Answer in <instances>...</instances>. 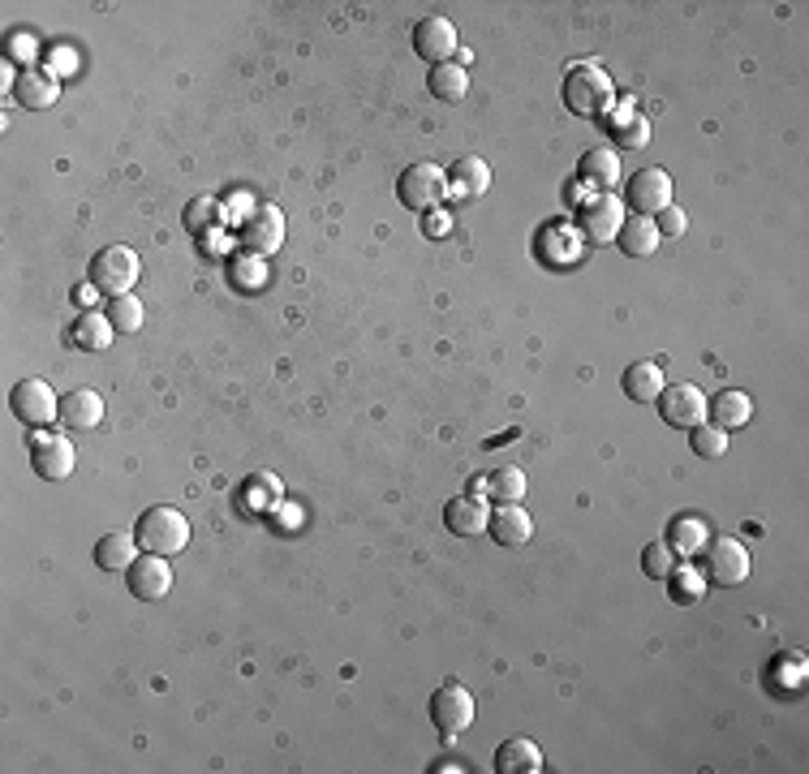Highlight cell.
<instances>
[{
	"label": "cell",
	"mask_w": 809,
	"mask_h": 774,
	"mask_svg": "<svg viewBox=\"0 0 809 774\" xmlns=\"http://www.w3.org/2000/svg\"><path fill=\"white\" fill-rule=\"evenodd\" d=\"M615 103V87L608 78V69L594 61L569 64L564 73V108L578 112V117H603Z\"/></svg>",
	"instance_id": "cell-1"
},
{
	"label": "cell",
	"mask_w": 809,
	"mask_h": 774,
	"mask_svg": "<svg viewBox=\"0 0 809 774\" xmlns=\"http://www.w3.org/2000/svg\"><path fill=\"white\" fill-rule=\"evenodd\" d=\"M431 723H435V732H444V736H461L470 723H474V693L465 688V684H440L435 693H431Z\"/></svg>",
	"instance_id": "cell-6"
},
{
	"label": "cell",
	"mask_w": 809,
	"mask_h": 774,
	"mask_svg": "<svg viewBox=\"0 0 809 774\" xmlns=\"http://www.w3.org/2000/svg\"><path fill=\"white\" fill-rule=\"evenodd\" d=\"M228 280L241 292H259L267 285V262L259 255H237L228 262Z\"/></svg>",
	"instance_id": "cell-33"
},
{
	"label": "cell",
	"mask_w": 809,
	"mask_h": 774,
	"mask_svg": "<svg viewBox=\"0 0 809 774\" xmlns=\"http://www.w3.org/2000/svg\"><path fill=\"white\" fill-rule=\"evenodd\" d=\"M422 228H426V237H448V232H453V216H448L444 207H431L426 220H422Z\"/></svg>",
	"instance_id": "cell-40"
},
{
	"label": "cell",
	"mask_w": 809,
	"mask_h": 774,
	"mask_svg": "<svg viewBox=\"0 0 809 774\" xmlns=\"http://www.w3.org/2000/svg\"><path fill=\"white\" fill-rule=\"evenodd\" d=\"M138 538H130V534H103L96 543V564L103 568V573H126L134 559H138Z\"/></svg>",
	"instance_id": "cell-29"
},
{
	"label": "cell",
	"mask_w": 809,
	"mask_h": 774,
	"mask_svg": "<svg viewBox=\"0 0 809 774\" xmlns=\"http://www.w3.org/2000/svg\"><path fill=\"white\" fill-rule=\"evenodd\" d=\"M629 207L638 216H659L663 207H672V177L663 168H642L633 181H629Z\"/></svg>",
	"instance_id": "cell-13"
},
{
	"label": "cell",
	"mask_w": 809,
	"mask_h": 774,
	"mask_svg": "<svg viewBox=\"0 0 809 774\" xmlns=\"http://www.w3.org/2000/svg\"><path fill=\"white\" fill-rule=\"evenodd\" d=\"M426 87H431V96L444 99V103H461V99L470 96V69L456 61L435 64L431 78H426Z\"/></svg>",
	"instance_id": "cell-30"
},
{
	"label": "cell",
	"mask_w": 809,
	"mask_h": 774,
	"mask_svg": "<svg viewBox=\"0 0 809 774\" xmlns=\"http://www.w3.org/2000/svg\"><path fill=\"white\" fill-rule=\"evenodd\" d=\"M126 580H130L134 598H142V603H160L164 594L172 589V568H168V559H164V555L142 550L130 568H126Z\"/></svg>",
	"instance_id": "cell-12"
},
{
	"label": "cell",
	"mask_w": 809,
	"mask_h": 774,
	"mask_svg": "<svg viewBox=\"0 0 809 774\" xmlns=\"http://www.w3.org/2000/svg\"><path fill=\"white\" fill-rule=\"evenodd\" d=\"M608 129H612V138H615V147H620V151H642V147L650 142L647 112H638L633 103H624L612 121H608Z\"/></svg>",
	"instance_id": "cell-25"
},
{
	"label": "cell",
	"mask_w": 809,
	"mask_h": 774,
	"mask_svg": "<svg viewBox=\"0 0 809 774\" xmlns=\"http://www.w3.org/2000/svg\"><path fill=\"white\" fill-rule=\"evenodd\" d=\"M642 568H647V577L663 580L672 568H677V550L668 547V543H650V547L642 550Z\"/></svg>",
	"instance_id": "cell-37"
},
{
	"label": "cell",
	"mask_w": 809,
	"mask_h": 774,
	"mask_svg": "<svg viewBox=\"0 0 809 774\" xmlns=\"http://www.w3.org/2000/svg\"><path fill=\"white\" fill-rule=\"evenodd\" d=\"M689 448H693V456L714 460V456H723V452H728V430H719V426H711V421H702V426H693V430H689Z\"/></svg>",
	"instance_id": "cell-35"
},
{
	"label": "cell",
	"mask_w": 809,
	"mask_h": 774,
	"mask_svg": "<svg viewBox=\"0 0 809 774\" xmlns=\"http://www.w3.org/2000/svg\"><path fill=\"white\" fill-rule=\"evenodd\" d=\"M491 190V168L479 156H461V160L448 168V194L456 198H483Z\"/></svg>",
	"instance_id": "cell-22"
},
{
	"label": "cell",
	"mask_w": 809,
	"mask_h": 774,
	"mask_svg": "<svg viewBox=\"0 0 809 774\" xmlns=\"http://www.w3.org/2000/svg\"><path fill=\"white\" fill-rule=\"evenodd\" d=\"M448 194V172L440 163H410L396 181V198L410 207V211H431L440 207Z\"/></svg>",
	"instance_id": "cell-5"
},
{
	"label": "cell",
	"mask_w": 809,
	"mask_h": 774,
	"mask_svg": "<svg viewBox=\"0 0 809 774\" xmlns=\"http://www.w3.org/2000/svg\"><path fill=\"white\" fill-rule=\"evenodd\" d=\"M297 520H302V513H297V508H289V513H285V525H280V529H297Z\"/></svg>",
	"instance_id": "cell-41"
},
{
	"label": "cell",
	"mask_w": 809,
	"mask_h": 774,
	"mask_svg": "<svg viewBox=\"0 0 809 774\" xmlns=\"http://www.w3.org/2000/svg\"><path fill=\"white\" fill-rule=\"evenodd\" d=\"M61 421L73 426V430H91L103 421V400H99V391L91 387H69L66 396H61Z\"/></svg>",
	"instance_id": "cell-20"
},
{
	"label": "cell",
	"mask_w": 809,
	"mask_h": 774,
	"mask_svg": "<svg viewBox=\"0 0 809 774\" xmlns=\"http://www.w3.org/2000/svg\"><path fill=\"white\" fill-rule=\"evenodd\" d=\"M486 534L500 543V547H525L534 538V520L521 504H500L491 520H486Z\"/></svg>",
	"instance_id": "cell-15"
},
{
	"label": "cell",
	"mask_w": 809,
	"mask_h": 774,
	"mask_svg": "<svg viewBox=\"0 0 809 774\" xmlns=\"http://www.w3.org/2000/svg\"><path fill=\"white\" fill-rule=\"evenodd\" d=\"M663 580H668V589H672V594H668L672 603L693 607V603H702V598H707V577H702L698 568H689V564H677V568H672Z\"/></svg>",
	"instance_id": "cell-31"
},
{
	"label": "cell",
	"mask_w": 809,
	"mask_h": 774,
	"mask_svg": "<svg viewBox=\"0 0 809 774\" xmlns=\"http://www.w3.org/2000/svg\"><path fill=\"white\" fill-rule=\"evenodd\" d=\"M486 520H491V513H486L483 495H456V499H448V508H444V525L453 529L456 538L483 534Z\"/></svg>",
	"instance_id": "cell-16"
},
{
	"label": "cell",
	"mask_w": 809,
	"mask_h": 774,
	"mask_svg": "<svg viewBox=\"0 0 809 774\" xmlns=\"http://www.w3.org/2000/svg\"><path fill=\"white\" fill-rule=\"evenodd\" d=\"M654 228H659V237H680V232L689 228V216L672 202V207H663V211L654 216Z\"/></svg>",
	"instance_id": "cell-38"
},
{
	"label": "cell",
	"mask_w": 809,
	"mask_h": 774,
	"mask_svg": "<svg viewBox=\"0 0 809 774\" xmlns=\"http://www.w3.org/2000/svg\"><path fill=\"white\" fill-rule=\"evenodd\" d=\"M711 543V525L702 516H677L668 525V547L677 550V559H693L702 555V547Z\"/></svg>",
	"instance_id": "cell-24"
},
{
	"label": "cell",
	"mask_w": 809,
	"mask_h": 774,
	"mask_svg": "<svg viewBox=\"0 0 809 774\" xmlns=\"http://www.w3.org/2000/svg\"><path fill=\"white\" fill-rule=\"evenodd\" d=\"M707 555V580L714 585H723V589H737L749 580V568H753V559H749V547H744L741 538H728V534H719L711 543L702 547Z\"/></svg>",
	"instance_id": "cell-4"
},
{
	"label": "cell",
	"mask_w": 809,
	"mask_h": 774,
	"mask_svg": "<svg viewBox=\"0 0 809 774\" xmlns=\"http://www.w3.org/2000/svg\"><path fill=\"white\" fill-rule=\"evenodd\" d=\"M31 465L43 483H66L78 465V452L66 435H34L31 439Z\"/></svg>",
	"instance_id": "cell-10"
},
{
	"label": "cell",
	"mask_w": 809,
	"mask_h": 774,
	"mask_svg": "<svg viewBox=\"0 0 809 774\" xmlns=\"http://www.w3.org/2000/svg\"><path fill=\"white\" fill-rule=\"evenodd\" d=\"M13 99H18L22 108H52V103L61 99V78H52V73H43V69H22V73L13 78Z\"/></svg>",
	"instance_id": "cell-19"
},
{
	"label": "cell",
	"mask_w": 809,
	"mask_h": 774,
	"mask_svg": "<svg viewBox=\"0 0 809 774\" xmlns=\"http://www.w3.org/2000/svg\"><path fill=\"white\" fill-rule=\"evenodd\" d=\"M112 336H117V327L108 322V315H99V310H82L78 319L69 322V345L82 349V354H103L112 345Z\"/></svg>",
	"instance_id": "cell-17"
},
{
	"label": "cell",
	"mask_w": 809,
	"mask_h": 774,
	"mask_svg": "<svg viewBox=\"0 0 809 774\" xmlns=\"http://www.w3.org/2000/svg\"><path fill=\"white\" fill-rule=\"evenodd\" d=\"M707 414L714 418L711 426H719V430H741L753 418V400L737 387H723L714 400H707Z\"/></svg>",
	"instance_id": "cell-21"
},
{
	"label": "cell",
	"mask_w": 809,
	"mask_h": 774,
	"mask_svg": "<svg viewBox=\"0 0 809 774\" xmlns=\"http://www.w3.org/2000/svg\"><path fill=\"white\" fill-rule=\"evenodd\" d=\"M9 57H13V61H34V57H39V48H34V34H27V31L9 34Z\"/></svg>",
	"instance_id": "cell-39"
},
{
	"label": "cell",
	"mask_w": 809,
	"mask_h": 774,
	"mask_svg": "<svg viewBox=\"0 0 809 774\" xmlns=\"http://www.w3.org/2000/svg\"><path fill=\"white\" fill-rule=\"evenodd\" d=\"M237 241H241V250L246 255H276L280 246H285V216H280V207H255L246 220H241V228H237Z\"/></svg>",
	"instance_id": "cell-8"
},
{
	"label": "cell",
	"mask_w": 809,
	"mask_h": 774,
	"mask_svg": "<svg viewBox=\"0 0 809 774\" xmlns=\"http://www.w3.org/2000/svg\"><path fill=\"white\" fill-rule=\"evenodd\" d=\"M624 396L629 400H638V405H650V400H659V391H663V370H659V361H633L629 370H624Z\"/></svg>",
	"instance_id": "cell-28"
},
{
	"label": "cell",
	"mask_w": 809,
	"mask_h": 774,
	"mask_svg": "<svg viewBox=\"0 0 809 774\" xmlns=\"http://www.w3.org/2000/svg\"><path fill=\"white\" fill-rule=\"evenodd\" d=\"M108 322L117 327V331H126V336H134L138 327H142V319H147V310H142V301L134 297V292H126V297H108Z\"/></svg>",
	"instance_id": "cell-34"
},
{
	"label": "cell",
	"mask_w": 809,
	"mask_h": 774,
	"mask_svg": "<svg viewBox=\"0 0 809 774\" xmlns=\"http://www.w3.org/2000/svg\"><path fill=\"white\" fill-rule=\"evenodd\" d=\"M456 48H461V39H456V27L448 18H440V13H431V18H422L418 27H414V52H418L422 61L431 64H448L456 57Z\"/></svg>",
	"instance_id": "cell-11"
},
{
	"label": "cell",
	"mask_w": 809,
	"mask_h": 774,
	"mask_svg": "<svg viewBox=\"0 0 809 774\" xmlns=\"http://www.w3.org/2000/svg\"><path fill=\"white\" fill-rule=\"evenodd\" d=\"M578 172H582L585 186L612 194V186L620 181V156H615L612 147H594V151H585V156H582Z\"/></svg>",
	"instance_id": "cell-26"
},
{
	"label": "cell",
	"mask_w": 809,
	"mask_h": 774,
	"mask_svg": "<svg viewBox=\"0 0 809 774\" xmlns=\"http://www.w3.org/2000/svg\"><path fill=\"white\" fill-rule=\"evenodd\" d=\"M138 276H142V258L130 246H108V250H99L91 258V285L103 297H126V292H134Z\"/></svg>",
	"instance_id": "cell-3"
},
{
	"label": "cell",
	"mask_w": 809,
	"mask_h": 774,
	"mask_svg": "<svg viewBox=\"0 0 809 774\" xmlns=\"http://www.w3.org/2000/svg\"><path fill=\"white\" fill-rule=\"evenodd\" d=\"M578 225H582L585 241L608 246L615 232H620V225H624V207H620V198H615V194H599L594 202H585L582 207Z\"/></svg>",
	"instance_id": "cell-14"
},
{
	"label": "cell",
	"mask_w": 809,
	"mask_h": 774,
	"mask_svg": "<svg viewBox=\"0 0 809 774\" xmlns=\"http://www.w3.org/2000/svg\"><path fill=\"white\" fill-rule=\"evenodd\" d=\"M495 771L500 774H539L543 771V748L534 741L513 736V741H504L495 748Z\"/></svg>",
	"instance_id": "cell-23"
},
{
	"label": "cell",
	"mask_w": 809,
	"mask_h": 774,
	"mask_svg": "<svg viewBox=\"0 0 809 774\" xmlns=\"http://www.w3.org/2000/svg\"><path fill=\"white\" fill-rule=\"evenodd\" d=\"M134 538H138V547L142 550L168 559V555L186 550V543H190V520H186V513H177V508H168V504H156V508H147V513L138 516Z\"/></svg>",
	"instance_id": "cell-2"
},
{
	"label": "cell",
	"mask_w": 809,
	"mask_h": 774,
	"mask_svg": "<svg viewBox=\"0 0 809 774\" xmlns=\"http://www.w3.org/2000/svg\"><path fill=\"white\" fill-rule=\"evenodd\" d=\"M483 495L500 499V504H521V495H525V474H521L517 465H504V469L486 474Z\"/></svg>",
	"instance_id": "cell-32"
},
{
	"label": "cell",
	"mask_w": 809,
	"mask_h": 774,
	"mask_svg": "<svg viewBox=\"0 0 809 774\" xmlns=\"http://www.w3.org/2000/svg\"><path fill=\"white\" fill-rule=\"evenodd\" d=\"M220 207H216V198H195L190 207H186V228L198 232V237H207L211 228L220 225V216H216Z\"/></svg>",
	"instance_id": "cell-36"
},
{
	"label": "cell",
	"mask_w": 809,
	"mask_h": 774,
	"mask_svg": "<svg viewBox=\"0 0 809 774\" xmlns=\"http://www.w3.org/2000/svg\"><path fill=\"white\" fill-rule=\"evenodd\" d=\"M237 499H241V508L250 516H267L285 504V486H280L276 474H250L241 483V490H237Z\"/></svg>",
	"instance_id": "cell-18"
},
{
	"label": "cell",
	"mask_w": 809,
	"mask_h": 774,
	"mask_svg": "<svg viewBox=\"0 0 809 774\" xmlns=\"http://www.w3.org/2000/svg\"><path fill=\"white\" fill-rule=\"evenodd\" d=\"M654 405H659V418L668 421V426H677V430H693V426L707 421V391L693 384L663 387Z\"/></svg>",
	"instance_id": "cell-9"
},
{
	"label": "cell",
	"mask_w": 809,
	"mask_h": 774,
	"mask_svg": "<svg viewBox=\"0 0 809 774\" xmlns=\"http://www.w3.org/2000/svg\"><path fill=\"white\" fill-rule=\"evenodd\" d=\"M9 405H13V418L27 421L31 430H43V426H52V421L61 418V396L43 384V379H22V384L13 387Z\"/></svg>",
	"instance_id": "cell-7"
},
{
	"label": "cell",
	"mask_w": 809,
	"mask_h": 774,
	"mask_svg": "<svg viewBox=\"0 0 809 774\" xmlns=\"http://www.w3.org/2000/svg\"><path fill=\"white\" fill-rule=\"evenodd\" d=\"M615 241H620V250L629 258H647L659 250V228L650 216H624V225L615 232Z\"/></svg>",
	"instance_id": "cell-27"
}]
</instances>
